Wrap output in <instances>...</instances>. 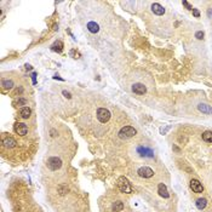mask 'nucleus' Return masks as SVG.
Here are the masks:
<instances>
[{"label": "nucleus", "mask_w": 212, "mask_h": 212, "mask_svg": "<svg viewBox=\"0 0 212 212\" xmlns=\"http://www.w3.org/2000/svg\"><path fill=\"white\" fill-rule=\"evenodd\" d=\"M118 188L120 189L121 193H125V194H128L132 192V187L126 177H120L118 180Z\"/></svg>", "instance_id": "obj_1"}, {"label": "nucleus", "mask_w": 212, "mask_h": 212, "mask_svg": "<svg viewBox=\"0 0 212 212\" xmlns=\"http://www.w3.org/2000/svg\"><path fill=\"white\" fill-rule=\"evenodd\" d=\"M136 133H137V131H136L135 127H132V126H124V127L119 131V137L122 138V139H125V138H131V137L136 136Z\"/></svg>", "instance_id": "obj_2"}, {"label": "nucleus", "mask_w": 212, "mask_h": 212, "mask_svg": "<svg viewBox=\"0 0 212 212\" xmlns=\"http://www.w3.org/2000/svg\"><path fill=\"white\" fill-rule=\"evenodd\" d=\"M62 166V160L57 156H52L47 160V167L52 171H56V170H60Z\"/></svg>", "instance_id": "obj_3"}, {"label": "nucleus", "mask_w": 212, "mask_h": 212, "mask_svg": "<svg viewBox=\"0 0 212 212\" xmlns=\"http://www.w3.org/2000/svg\"><path fill=\"white\" fill-rule=\"evenodd\" d=\"M97 119L101 122L106 124V122L109 121V119H110V111L108 109H106V108H98L97 109Z\"/></svg>", "instance_id": "obj_4"}, {"label": "nucleus", "mask_w": 212, "mask_h": 212, "mask_svg": "<svg viewBox=\"0 0 212 212\" xmlns=\"http://www.w3.org/2000/svg\"><path fill=\"white\" fill-rule=\"evenodd\" d=\"M137 173H138V176L142 177V178H150V177L154 176V171H153L150 167H148V166H143V167L138 169Z\"/></svg>", "instance_id": "obj_5"}, {"label": "nucleus", "mask_w": 212, "mask_h": 212, "mask_svg": "<svg viewBox=\"0 0 212 212\" xmlns=\"http://www.w3.org/2000/svg\"><path fill=\"white\" fill-rule=\"evenodd\" d=\"M13 128H15V132L18 133L19 136H26L27 132H28V127L23 122H16L15 126H13Z\"/></svg>", "instance_id": "obj_6"}, {"label": "nucleus", "mask_w": 212, "mask_h": 212, "mask_svg": "<svg viewBox=\"0 0 212 212\" xmlns=\"http://www.w3.org/2000/svg\"><path fill=\"white\" fill-rule=\"evenodd\" d=\"M137 152L141 156H144V158H154V153L152 149L149 148H145V147H138L137 148Z\"/></svg>", "instance_id": "obj_7"}, {"label": "nucleus", "mask_w": 212, "mask_h": 212, "mask_svg": "<svg viewBox=\"0 0 212 212\" xmlns=\"http://www.w3.org/2000/svg\"><path fill=\"white\" fill-rule=\"evenodd\" d=\"M190 188H192V190L194 193H203V190H204L203 184L198 180H192L190 181Z\"/></svg>", "instance_id": "obj_8"}, {"label": "nucleus", "mask_w": 212, "mask_h": 212, "mask_svg": "<svg viewBox=\"0 0 212 212\" xmlns=\"http://www.w3.org/2000/svg\"><path fill=\"white\" fill-rule=\"evenodd\" d=\"M158 193H159V195H160L161 198H164V199H169V197H170L169 190H167V187H166L164 183H160V184L158 186Z\"/></svg>", "instance_id": "obj_9"}, {"label": "nucleus", "mask_w": 212, "mask_h": 212, "mask_svg": "<svg viewBox=\"0 0 212 212\" xmlns=\"http://www.w3.org/2000/svg\"><path fill=\"white\" fill-rule=\"evenodd\" d=\"M132 91L137 95H144L147 92V87L143 84H133L132 85Z\"/></svg>", "instance_id": "obj_10"}, {"label": "nucleus", "mask_w": 212, "mask_h": 212, "mask_svg": "<svg viewBox=\"0 0 212 212\" xmlns=\"http://www.w3.org/2000/svg\"><path fill=\"white\" fill-rule=\"evenodd\" d=\"M152 11H153L155 15H158V16H161V15L165 13V9H164L160 4H158V2H155V4L152 5Z\"/></svg>", "instance_id": "obj_11"}, {"label": "nucleus", "mask_w": 212, "mask_h": 212, "mask_svg": "<svg viewBox=\"0 0 212 212\" xmlns=\"http://www.w3.org/2000/svg\"><path fill=\"white\" fill-rule=\"evenodd\" d=\"M2 144H4L6 148H15L16 144H17V142H16L12 137H6V138L2 139Z\"/></svg>", "instance_id": "obj_12"}, {"label": "nucleus", "mask_w": 212, "mask_h": 212, "mask_svg": "<svg viewBox=\"0 0 212 212\" xmlns=\"http://www.w3.org/2000/svg\"><path fill=\"white\" fill-rule=\"evenodd\" d=\"M30 114H32V110L28 107H23V108L19 109V116L22 119H28L30 116Z\"/></svg>", "instance_id": "obj_13"}, {"label": "nucleus", "mask_w": 212, "mask_h": 212, "mask_svg": "<svg viewBox=\"0 0 212 212\" xmlns=\"http://www.w3.org/2000/svg\"><path fill=\"white\" fill-rule=\"evenodd\" d=\"M51 50L52 51H55V52H62V50H63V43L62 41H60V40H57V41H55L53 43V45L51 46Z\"/></svg>", "instance_id": "obj_14"}, {"label": "nucleus", "mask_w": 212, "mask_h": 212, "mask_svg": "<svg viewBox=\"0 0 212 212\" xmlns=\"http://www.w3.org/2000/svg\"><path fill=\"white\" fill-rule=\"evenodd\" d=\"M87 29H89V32H91V33H98L100 26H98L96 22H89V23H87Z\"/></svg>", "instance_id": "obj_15"}, {"label": "nucleus", "mask_w": 212, "mask_h": 212, "mask_svg": "<svg viewBox=\"0 0 212 212\" xmlns=\"http://www.w3.org/2000/svg\"><path fill=\"white\" fill-rule=\"evenodd\" d=\"M122 209H124V203H122V201H120V200L115 201V203L113 204V206H111V210H113V212H120Z\"/></svg>", "instance_id": "obj_16"}, {"label": "nucleus", "mask_w": 212, "mask_h": 212, "mask_svg": "<svg viewBox=\"0 0 212 212\" xmlns=\"http://www.w3.org/2000/svg\"><path fill=\"white\" fill-rule=\"evenodd\" d=\"M198 109H199L200 111L205 113V114H211L212 113V108L210 106H207V104H203V103H200V104L198 106Z\"/></svg>", "instance_id": "obj_17"}, {"label": "nucleus", "mask_w": 212, "mask_h": 212, "mask_svg": "<svg viewBox=\"0 0 212 212\" xmlns=\"http://www.w3.org/2000/svg\"><path fill=\"white\" fill-rule=\"evenodd\" d=\"M206 205H207L206 199L200 198V199H198V200H197V207H198L199 210H204V209L206 207Z\"/></svg>", "instance_id": "obj_18"}, {"label": "nucleus", "mask_w": 212, "mask_h": 212, "mask_svg": "<svg viewBox=\"0 0 212 212\" xmlns=\"http://www.w3.org/2000/svg\"><path fill=\"white\" fill-rule=\"evenodd\" d=\"M1 86L4 87V89H12V86H13V81L12 80H1Z\"/></svg>", "instance_id": "obj_19"}, {"label": "nucleus", "mask_w": 212, "mask_h": 212, "mask_svg": "<svg viewBox=\"0 0 212 212\" xmlns=\"http://www.w3.org/2000/svg\"><path fill=\"white\" fill-rule=\"evenodd\" d=\"M203 139L205 142H212V131H205L203 133Z\"/></svg>", "instance_id": "obj_20"}, {"label": "nucleus", "mask_w": 212, "mask_h": 212, "mask_svg": "<svg viewBox=\"0 0 212 212\" xmlns=\"http://www.w3.org/2000/svg\"><path fill=\"white\" fill-rule=\"evenodd\" d=\"M195 38H197V39H199V40L204 39V32H201V30L197 32V33H195Z\"/></svg>", "instance_id": "obj_21"}, {"label": "nucleus", "mask_w": 212, "mask_h": 212, "mask_svg": "<svg viewBox=\"0 0 212 212\" xmlns=\"http://www.w3.org/2000/svg\"><path fill=\"white\" fill-rule=\"evenodd\" d=\"M70 56H74V58H79L80 53H79V52H75L74 50H72V51H70Z\"/></svg>", "instance_id": "obj_22"}, {"label": "nucleus", "mask_w": 212, "mask_h": 212, "mask_svg": "<svg viewBox=\"0 0 212 212\" xmlns=\"http://www.w3.org/2000/svg\"><path fill=\"white\" fill-rule=\"evenodd\" d=\"M183 5H184V6H186V7L188 9V10H193V7H192V5H190V4L188 2V1H183Z\"/></svg>", "instance_id": "obj_23"}, {"label": "nucleus", "mask_w": 212, "mask_h": 212, "mask_svg": "<svg viewBox=\"0 0 212 212\" xmlns=\"http://www.w3.org/2000/svg\"><path fill=\"white\" fill-rule=\"evenodd\" d=\"M193 15H194L195 17H199V16H200V12H199L197 9H193Z\"/></svg>", "instance_id": "obj_24"}, {"label": "nucleus", "mask_w": 212, "mask_h": 212, "mask_svg": "<svg viewBox=\"0 0 212 212\" xmlns=\"http://www.w3.org/2000/svg\"><path fill=\"white\" fill-rule=\"evenodd\" d=\"M62 94L64 95V97H67V98H72V95H70L69 92H67V91H63Z\"/></svg>", "instance_id": "obj_25"}, {"label": "nucleus", "mask_w": 212, "mask_h": 212, "mask_svg": "<svg viewBox=\"0 0 212 212\" xmlns=\"http://www.w3.org/2000/svg\"><path fill=\"white\" fill-rule=\"evenodd\" d=\"M27 103V101L26 100H18V102H17V104L19 106V104H26Z\"/></svg>", "instance_id": "obj_26"}]
</instances>
